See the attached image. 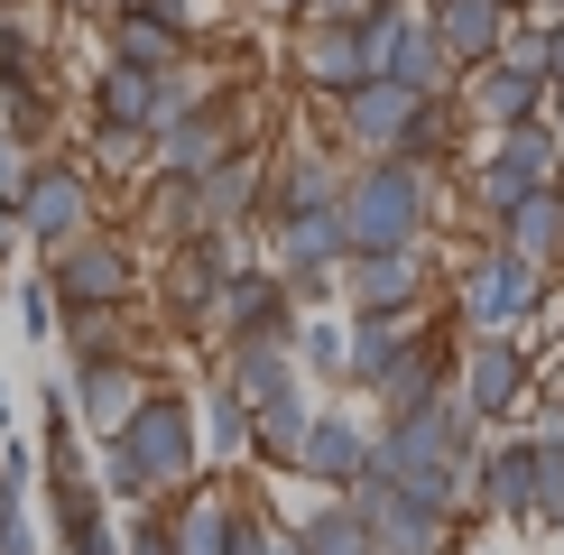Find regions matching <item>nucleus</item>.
<instances>
[{
	"instance_id": "18",
	"label": "nucleus",
	"mask_w": 564,
	"mask_h": 555,
	"mask_svg": "<svg viewBox=\"0 0 564 555\" xmlns=\"http://www.w3.org/2000/svg\"><path fill=\"white\" fill-rule=\"evenodd\" d=\"M509 250H528V260H564V185H536V195L509 214Z\"/></svg>"
},
{
	"instance_id": "23",
	"label": "nucleus",
	"mask_w": 564,
	"mask_h": 555,
	"mask_svg": "<svg viewBox=\"0 0 564 555\" xmlns=\"http://www.w3.org/2000/svg\"><path fill=\"white\" fill-rule=\"evenodd\" d=\"M84 222V185L75 176H29V231H46V241H65V231Z\"/></svg>"
},
{
	"instance_id": "12",
	"label": "nucleus",
	"mask_w": 564,
	"mask_h": 555,
	"mask_svg": "<svg viewBox=\"0 0 564 555\" xmlns=\"http://www.w3.org/2000/svg\"><path fill=\"white\" fill-rule=\"evenodd\" d=\"M435 37L454 46V65L500 56V37H509V0H435Z\"/></svg>"
},
{
	"instance_id": "19",
	"label": "nucleus",
	"mask_w": 564,
	"mask_h": 555,
	"mask_svg": "<svg viewBox=\"0 0 564 555\" xmlns=\"http://www.w3.org/2000/svg\"><path fill=\"white\" fill-rule=\"evenodd\" d=\"M296 546H305V555H380V537H370V519H361V500L315 509V519L296 527Z\"/></svg>"
},
{
	"instance_id": "7",
	"label": "nucleus",
	"mask_w": 564,
	"mask_h": 555,
	"mask_svg": "<svg viewBox=\"0 0 564 555\" xmlns=\"http://www.w3.org/2000/svg\"><path fill=\"white\" fill-rule=\"evenodd\" d=\"M481 500H490V519H500V527L546 519V472H536V435H519V445H500V454L481 463Z\"/></svg>"
},
{
	"instance_id": "1",
	"label": "nucleus",
	"mask_w": 564,
	"mask_h": 555,
	"mask_svg": "<svg viewBox=\"0 0 564 555\" xmlns=\"http://www.w3.org/2000/svg\"><path fill=\"white\" fill-rule=\"evenodd\" d=\"M343 130L361 139L370 157H426V149H444L435 92H416V84H398V75L351 84V92H343Z\"/></svg>"
},
{
	"instance_id": "31",
	"label": "nucleus",
	"mask_w": 564,
	"mask_h": 555,
	"mask_svg": "<svg viewBox=\"0 0 564 555\" xmlns=\"http://www.w3.org/2000/svg\"><path fill=\"white\" fill-rule=\"evenodd\" d=\"M546 75L564 84V19H555V29H546Z\"/></svg>"
},
{
	"instance_id": "13",
	"label": "nucleus",
	"mask_w": 564,
	"mask_h": 555,
	"mask_svg": "<svg viewBox=\"0 0 564 555\" xmlns=\"http://www.w3.org/2000/svg\"><path fill=\"white\" fill-rule=\"evenodd\" d=\"M223 324H231V342H250V334H288V287H278V278L231 269V278H223Z\"/></svg>"
},
{
	"instance_id": "14",
	"label": "nucleus",
	"mask_w": 564,
	"mask_h": 555,
	"mask_svg": "<svg viewBox=\"0 0 564 555\" xmlns=\"http://www.w3.org/2000/svg\"><path fill=\"white\" fill-rule=\"evenodd\" d=\"M288 269H334L351 260V231H343V204H315V214H288V241H278Z\"/></svg>"
},
{
	"instance_id": "10",
	"label": "nucleus",
	"mask_w": 564,
	"mask_h": 555,
	"mask_svg": "<svg viewBox=\"0 0 564 555\" xmlns=\"http://www.w3.org/2000/svg\"><path fill=\"white\" fill-rule=\"evenodd\" d=\"M380 75L416 84V92H444V84H463V65H454V46L435 37V19H398L389 10V65Z\"/></svg>"
},
{
	"instance_id": "32",
	"label": "nucleus",
	"mask_w": 564,
	"mask_h": 555,
	"mask_svg": "<svg viewBox=\"0 0 564 555\" xmlns=\"http://www.w3.org/2000/svg\"><path fill=\"white\" fill-rule=\"evenodd\" d=\"M546 111H555V121H564V84H546Z\"/></svg>"
},
{
	"instance_id": "35",
	"label": "nucleus",
	"mask_w": 564,
	"mask_h": 555,
	"mask_svg": "<svg viewBox=\"0 0 564 555\" xmlns=\"http://www.w3.org/2000/svg\"><path fill=\"white\" fill-rule=\"evenodd\" d=\"M473 555H500V546H473Z\"/></svg>"
},
{
	"instance_id": "30",
	"label": "nucleus",
	"mask_w": 564,
	"mask_h": 555,
	"mask_svg": "<svg viewBox=\"0 0 564 555\" xmlns=\"http://www.w3.org/2000/svg\"><path fill=\"white\" fill-rule=\"evenodd\" d=\"M296 10H305V19H380L389 0H296Z\"/></svg>"
},
{
	"instance_id": "5",
	"label": "nucleus",
	"mask_w": 564,
	"mask_h": 555,
	"mask_svg": "<svg viewBox=\"0 0 564 555\" xmlns=\"http://www.w3.org/2000/svg\"><path fill=\"white\" fill-rule=\"evenodd\" d=\"M351 500H361L380 555H444V546H454V509H426L416 491H398L389 472H361V481H351Z\"/></svg>"
},
{
	"instance_id": "25",
	"label": "nucleus",
	"mask_w": 564,
	"mask_h": 555,
	"mask_svg": "<svg viewBox=\"0 0 564 555\" xmlns=\"http://www.w3.org/2000/svg\"><path fill=\"white\" fill-rule=\"evenodd\" d=\"M121 56H130V65H158V75H167V65H176V19H167V10H130Z\"/></svg>"
},
{
	"instance_id": "34",
	"label": "nucleus",
	"mask_w": 564,
	"mask_h": 555,
	"mask_svg": "<svg viewBox=\"0 0 564 555\" xmlns=\"http://www.w3.org/2000/svg\"><path fill=\"white\" fill-rule=\"evenodd\" d=\"M0 241H10V214H0Z\"/></svg>"
},
{
	"instance_id": "20",
	"label": "nucleus",
	"mask_w": 564,
	"mask_h": 555,
	"mask_svg": "<svg viewBox=\"0 0 564 555\" xmlns=\"http://www.w3.org/2000/svg\"><path fill=\"white\" fill-rule=\"evenodd\" d=\"M305 426H315L305 389H288V399H269V407H250V445L278 454V463H296V454H305Z\"/></svg>"
},
{
	"instance_id": "3",
	"label": "nucleus",
	"mask_w": 564,
	"mask_h": 555,
	"mask_svg": "<svg viewBox=\"0 0 564 555\" xmlns=\"http://www.w3.org/2000/svg\"><path fill=\"white\" fill-rule=\"evenodd\" d=\"M185 472H195V426H185L176 399H149L111 445V491H167Z\"/></svg>"
},
{
	"instance_id": "17",
	"label": "nucleus",
	"mask_w": 564,
	"mask_h": 555,
	"mask_svg": "<svg viewBox=\"0 0 564 555\" xmlns=\"http://www.w3.org/2000/svg\"><path fill=\"white\" fill-rule=\"evenodd\" d=\"M370 389H380V407H416V399H435V389H444V342L416 334V342H408V352H398Z\"/></svg>"
},
{
	"instance_id": "33",
	"label": "nucleus",
	"mask_w": 564,
	"mask_h": 555,
	"mask_svg": "<svg viewBox=\"0 0 564 555\" xmlns=\"http://www.w3.org/2000/svg\"><path fill=\"white\" fill-rule=\"evenodd\" d=\"M546 527H555V537H564V509H555V519H546Z\"/></svg>"
},
{
	"instance_id": "24",
	"label": "nucleus",
	"mask_w": 564,
	"mask_h": 555,
	"mask_svg": "<svg viewBox=\"0 0 564 555\" xmlns=\"http://www.w3.org/2000/svg\"><path fill=\"white\" fill-rule=\"evenodd\" d=\"M84 407L102 416V426H130V416H139V380H130V370H111V361H93L84 370Z\"/></svg>"
},
{
	"instance_id": "2",
	"label": "nucleus",
	"mask_w": 564,
	"mask_h": 555,
	"mask_svg": "<svg viewBox=\"0 0 564 555\" xmlns=\"http://www.w3.org/2000/svg\"><path fill=\"white\" fill-rule=\"evenodd\" d=\"M343 231H351V250H398L426 231V185H416L408 157H380L370 176L343 185Z\"/></svg>"
},
{
	"instance_id": "22",
	"label": "nucleus",
	"mask_w": 564,
	"mask_h": 555,
	"mask_svg": "<svg viewBox=\"0 0 564 555\" xmlns=\"http://www.w3.org/2000/svg\"><path fill=\"white\" fill-rule=\"evenodd\" d=\"M223 121H195V111H176V121H167V149H158V157H167V167L176 176H204V167H223Z\"/></svg>"
},
{
	"instance_id": "6",
	"label": "nucleus",
	"mask_w": 564,
	"mask_h": 555,
	"mask_svg": "<svg viewBox=\"0 0 564 555\" xmlns=\"http://www.w3.org/2000/svg\"><path fill=\"white\" fill-rule=\"evenodd\" d=\"M463 111H473L481 130H509V121H528V111H546V75H519L509 56H481V65H463Z\"/></svg>"
},
{
	"instance_id": "29",
	"label": "nucleus",
	"mask_w": 564,
	"mask_h": 555,
	"mask_svg": "<svg viewBox=\"0 0 564 555\" xmlns=\"http://www.w3.org/2000/svg\"><path fill=\"white\" fill-rule=\"evenodd\" d=\"M500 56L519 65V75H546V29H509V37H500ZM546 84H555V75H546Z\"/></svg>"
},
{
	"instance_id": "9",
	"label": "nucleus",
	"mask_w": 564,
	"mask_h": 555,
	"mask_svg": "<svg viewBox=\"0 0 564 555\" xmlns=\"http://www.w3.org/2000/svg\"><path fill=\"white\" fill-rule=\"evenodd\" d=\"M370 454H380V435H361L343 407H324L315 426H305V454H296V472H305V481H343V491H351V481L370 472Z\"/></svg>"
},
{
	"instance_id": "21",
	"label": "nucleus",
	"mask_w": 564,
	"mask_h": 555,
	"mask_svg": "<svg viewBox=\"0 0 564 555\" xmlns=\"http://www.w3.org/2000/svg\"><path fill=\"white\" fill-rule=\"evenodd\" d=\"M56 278H65V296H121V287H130V269H121V250H111V241L65 250V260H56Z\"/></svg>"
},
{
	"instance_id": "15",
	"label": "nucleus",
	"mask_w": 564,
	"mask_h": 555,
	"mask_svg": "<svg viewBox=\"0 0 564 555\" xmlns=\"http://www.w3.org/2000/svg\"><path fill=\"white\" fill-rule=\"evenodd\" d=\"M500 149L490 157H509L528 185H564V149H555V130H546V111H528V121H509V130H490Z\"/></svg>"
},
{
	"instance_id": "28",
	"label": "nucleus",
	"mask_w": 564,
	"mask_h": 555,
	"mask_svg": "<svg viewBox=\"0 0 564 555\" xmlns=\"http://www.w3.org/2000/svg\"><path fill=\"white\" fill-rule=\"evenodd\" d=\"M296 342H305V361H315V370H343V361H351V342H343V324H305Z\"/></svg>"
},
{
	"instance_id": "26",
	"label": "nucleus",
	"mask_w": 564,
	"mask_h": 555,
	"mask_svg": "<svg viewBox=\"0 0 564 555\" xmlns=\"http://www.w3.org/2000/svg\"><path fill=\"white\" fill-rule=\"evenodd\" d=\"M231 527H241V519H231L223 500H195L176 519V555H231Z\"/></svg>"
},
{
	"instance_id": "4",
	"label": "nucleus",
	"mask_w": 564,
	"mask_h": 555,
	"mask_svg": "<svg viewBox=\"0 0 564 555\" xmlns=\"http://www.w3.org/2000/svg\"><path fill=\"white\" fill-rule=\"evenodd\" d=\"M546 306V260H528V250H490V260L463 269V324L473 334H509V324H528Z\"/></svg>"
},
{
	"instance_id": "27",
	"label": "nucleus",
	"mask_w": 564,
	"mask_h": 555,
	"mask_svg": "<svg viewBox=\"0 0 564 555\" xmlns=\"http://www.w3.org/2000/svg\"><path fill=\"white\" fill-rule=\"evenodd\" d=\"M214 445H223V454H241V445H250V399H241L231 380H223V399H214Z\"/></svg>"
},
{
	"instance_id": "8",
	"label": "nucleus",
	"mask_w": 564,
	"mask_h": 555,
	"mask_svg": "<svg viewBox=\"0 0 564 555\" xmlns=\"http://www.w3.org/2000/svg\"><path fill=\"white\" fill-rule=\"evenodd\" d=\"M463 399H473L481 416H509L528 399V352L519 334H473V352H463Z\"/></svg>"
},
{
	"instance_id": "11",
	"label": "nucleus",
	"mask_w": 564,
	"mask_h": 555,
	"mask_svg": "<svg viewBox=\"0 0 564 555\" xmlns=\"http://www.w3.org/2000/svg\"><path fill=\"white\" fill-rule=\"evenodd\" d=\"M416 241H398V250H351V306L361 315H380V306H416Z\"/></svg>"
},
{
	"instance_id": "16",
	"label": "nucleus",
	"mask_w": 564,
	"mask_h": 555,
	"mask_svg": "<svg viewBox=\"0 0 564 555\" xmlns=\"http://www.w3.org/2000/svg\"><path fill=\"white\" fill-rule=\"evenodd\" d=\"M408 342H416V324H408V306H380V315H361V324H351V380H380V370L398 361V352H408Z\"/></svg>"
}]
</instances>
